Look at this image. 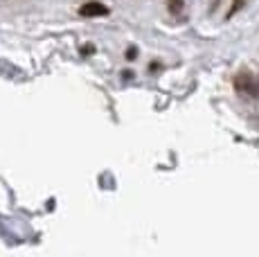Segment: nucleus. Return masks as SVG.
Listing matches in <instances>:
<instances>
[{
	"label": "nucleus",
	"mask_w": 259,
	"mask_h": 257,
	"mask_svg": "<svg viewBox=\"0 0 259 257\" xmlns=\"http://www.w3.org/2000/svg\"><path fill=\"white\" fill-rule=\"evenodd\" d=\"M235 88L239 93H246V95H252V97H259V81H255L250 75L241 72L237 79H235Z\"/></svg>",
	"instance_id": "nucleus-1"
},
{
	"label": "nucleus",
	"mask_w": 259,
	"mask_h": 257,
	"mask_svg": "<svg viewBox=\"0 0 259 257\" xmlns=\"http://www.w3.org/2000/svg\"><path fill=\"white\" fill-rule=\"evenodd\" d=\"M79 14H81V16H106L108 14V9L104 7L102 3H97V0H91V3H86V5H81V7H79Z\"/></svg>",
	"instance_id": "nucleus-2"
},
{
	"label": "nucleus",
	"mask_w": 259,
	"mask_h": 257,
	"mask_svg": "<svg viewBox=\"0 0 259 257\" xmlns=\"http://www.w3.org/2000/svg\"><path fill=\"white\" fill-rule=\"evenodd\" d=\"M169 12H171V14H181L183 12V0H169Z\"/></svg>",
	"instance_id": "nucleus-3"
},
{
	"label": "nucleus",
	"mask_w": 259,
	"mask_h": 257,
	"mask_svg": "<svg viewBox=\"0 0 259 257\" xmlns=\"http://www.w3.org/2000/svg\"><path fill=\"white\" fill-rule=\"evenodd\" d=\"M241 7H243V0H235V5H232V9H230V12H228V18H230V16H235V14H237Z\"/></svg>",
	"instance_id": "nucleus-4"
},
{
	"label": "nucleus",
	"mask_w": 259,
	"mask_h": 257,
	"mask_svg": "<svg viewBox=\"0 0 259 257\" xmlns=\"http://www.w3.org/2000/svg\"><path fill=\"white\" fill-rule=\"evenodd\" d=\"M136 54H138V50H136V48H128V52H126V59H128V61H133V59H136Z\"/></svg>",
	"instance_id": "nucleus-5"
}]
</instances>
